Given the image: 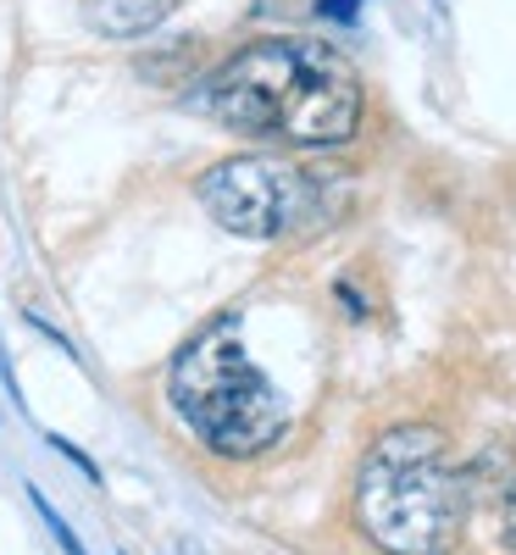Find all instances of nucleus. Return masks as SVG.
Returning a JSON list of instances; mask_svg holds the SVG:
<instances>
[{
  "label": "nucleus",
  "mask_w": 516,
  "mask_h": 555,
  "mask_svg": "<svg viewBox=\"0 0 516 555\" xmlns=\"http://www.w3.org/2000/svg\"><path fill=\"white\" fill-rule=\"evenodd\" d=\"M195 73V51L183 44L178 56H139V78H151V83H183Z\"/></svg>",
  "instance_id": "obj_6"
},
{
  "label": "nucleus",
  "mask_w": 516,
  "mask_h": 555,
  "mask_svg": "<svg viewBox=\"0 0 516 555\" xmlns=\"http://www.w3.org/2000/svg\"><path fill=\"white\" fill-rule=\"evenodd\" d=\"M500 544L516 555V473L505 478V494H500Z\"/></svg>",
  "instance_id": "obj_8"
},
{
  "label": "nucleus",
  "mask_w": 516,
  "mask_h": 555,
  "mask_svg": "<svg viewBox=\"0 0 516 555\" xmlns=\"http://www.w3.org/2000/svg\"><path fill=\"white\" fill-rule=\"evenodd\" d=\"M122 555H128V550H122Z\"/></svg>",
  "instance_id": "obj_11"
},
{
  "label": "nucleus",
  "mask_w": 516,
  "mask_h": 555,
  "mask_svg": "<svg viewBox=\"0 0 516 555\" xmlns=\"http://www.w3.org/2000/svg\"><path fill=\"white\" fill-rule=\"evenodd\" d=\"M167 395L183 423L195 428V439L228 461L261 455L267 444L284 439V423H289L284 395L245 356L233 322H217V328H206L201 339L178 350L167 373Z\"/></svg>",
  "instance_id": "obj_3"
},
{
  "label": "nucleus",
  "mask_w": 516,
  "mask_h": 555,
  "mask_svg": "<svg viewBox=\"0 0 516 555\" xmlns=\"http://www.w3.org/2000/svg\"><path fill=\"white\" fill-rule=\"evenodd\" d=\"M466 483L439 428H389L356 473V522L384 555H450L466 528Z\"/></svg>",
  "instance_id": "obj_2"
},
{
  "label": "nucleus",
  "mask_w": 516,
  "mask_h": 555,
  "mask_svg": "<svg viewBox=\"0 0 516 555\" xmlns=\"http://www.w3.org/2000/svg\"><path fill=\"white\" fill-rule=\"evenodd\" d=\"M190 106L228 133L327 151L356 139L361 128V78L334 44L272 34L250 39L217 73H206Z\"/></svg>",
  "instance_id": "obj_1"
},
{
  "label": "nucleus",
  "mask_w": 516,
  "mask_h": 555,
  "mask_svg": "<svg viewBox=\"0 0 516 555\" xmlns=\"http://www.w3.org/2000/svg\"><path fill=\"white\" fill-rule=\"evenodd\" d=\"M317 12L334 17V23H350V17L361 12V0H317Z\"/></svg>",
  "instance_id": "obj_10"
},
{
  "label": "nucleus",
  "mask_w": 516,
  "mask_h": 555,
  "mask_svg": "<svg viewBox=\"0 0 516 555\" xmlns=\"http://www.w3.org/2000/svg\"><path fill=\"white\" fill-rule=\"evenodd\" d=\"M195 195L217 228L240 240H284L317 211V178L278 156H228L201 172Z\"/></svg>",
  "instance_id": "obj_4"
},
{
  "label": "nucleus",
  "mask_w": 516,
  "mask_h": 555,
  "mask_svg": "<svg viewBox=\"0 0 516 555\" xmlns=\"http://www.w3.org/2000/svg\"><path fill=\"white\" fill-rule=\"evenodd\" d=\"M183 7V0H89V28H95L101 39H139L162 28L172 12Z\"/></svg>",
  "instance_id": "obj_5"
},
{
  "label": "nucleus",
  "mask_w": 516,
  "mask_h": 555,
  "mask_svg": "<svg viewBox=\"0 0 516 555\" xmlns=\"http://www.w3.org/2000/svg\"><path fill=\"white\" fill-rule=\"evenodd\" d=\"M44 444H51V450H62V455H67V461H73V467H78V473H83V478H89V483H95V489H101V467H95V461H89V455H83V450H78V444H67V439H62V434H44Z\"/></svg>",
  "instance_id": "obj_9"
},
{
  "label": "nucleus",
  "mask_w": 516,
  "mask_h": 555,
  "mask_svg": "<svg viewBox=\"0 0 516 555\" xmlns=\"http://www.w3.org/2000/svg\"><path fill=\"white\" fill-rule=\"evenodd\" d=\"M28 500H34V512H39V522H44V528H51V539H56V544H62L67 555H89V550L78 544V533H73L67 522H62V512H56V505H51V500H44V494H39V483H28Z\"/></svg>",
  "instance_id": "obj_7"
}]
</instances>
